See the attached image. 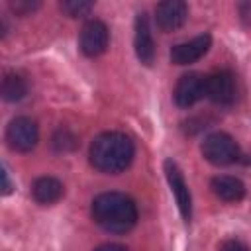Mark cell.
Returning <instances> with one entry per match:
<instances>
[{
	"label": "cell",
	"mask_w": 251,
	"mask_h": 251,
	"mask_svg": "<svg viewBox=\"0 0 251 251\" xmlns=\"http://www.w3.org/2000/svg\"><path fill=\"white\" fill-rule=\"evenodd\" d=\"M92 220L110 233H126L137 222L135 202L122 192H102L92 200Z\"/></svg>",
	"instance_id": "6da1fadb"
},
{
	"label": "cell",
	"mask_w": 251,
	"mask_h": 251,
	"mask_svg": "<svg viewBox=\"0 0 251 251\" xmlns=\"http://www.w3.org/2000/svg\"><path fill=\"white\" fill-rule=\"evenodd\" d=\"M90 165L108 175H116L129 167L133 159V143L126 133L104 131L94 137L88 149Z\"/></svg>",
	"instance_id": "7a4b0ae2"
},
{
	"label": "cell",
	"mask_w": 251,
	"mask_h": 251,
	"mask_svg": "<svg viewBox=\"0 0 251 251\" xmlns=\"http://www.w3.org/2000/svg\"><path fill=\"white\" fill-rule=\"evenodd\" d=\"M200 149H202L204 159L210 161L212 165H229V163L237 161V157H239V147H237L235 139L224 131L206 135Z\"/></svg>",
	"instance_id": "3957f363"
},
{
	"label": "cell",
	"mask_w": 251,
	"mask_h": 251,
	"mask_svg": "<svg viewBox=\"0 0 251 251\" xmlns=\"http://www.w3.org/2000/svg\"><path fill=\"white\" fill-rule=\"evenodd\" d=\"M206 96L220 106H231L237 100V78L231 71H216L206 76Z\"/></svg>",
	"instance_id": "277c9868"
},
{
	"label": "cell",
	"mask_w": 251,
	"mask_h": 251,
	"mask_svg": "<svg viewBox=\"0 0 251 251\" xmlns=\"http://www.w3.org/2000/svg\"><path fill=\"white\" fill-rule=\"evenodd\" d=\"M37 139H39L37 124L31 118H25V116L14 118L10 122V126H8V129H6V141H8V145L14 151H20V153L31 151L37 145Z\"/></svg>",
	"instance_id": "5b68a950"
},
{
	"label": "cell",
	"mask_w": 251,
	"mask_h": 251,
	"mask_svg": "<svg viewBox=\"0 0 251 251\" xmlns=\"http://www.w3.org/2000/svg\"><path fill=\"white\" fill-rule=\"evenodd\" d=\"M163 167H165V176H167V182L171 186V192L175 194L176 206L180 210V216L186 222H190V218H192V198H190L188 184L182 176V171L178 169V165L173 159H167Z\"/></svg>",
	"instance_id": "8992f818"
},
{
	"label": "cell",
	"mask_w": 251,
	"mask_h": 251,
	"mask_svg": "<svg viewBox=\"0 0 251 251\" xmlns=\"http://www.w3.org/2000/svg\"><path fill=\"white\" fill-rule=\"evenodd\" d=\"M110 41V31L104 22L100 20H90L82 25L80 31V51L86 57H98L106 51Z\"/></svg>",
	"instance_id": "52a82bcc"
},
{
	"label": "cell",
	"mask_w": 251,
	"mask_h": 251,
	"mask_svg": "<svg viewBox=\"0 0 251 251\" xmlns=\"http://www.w3.org/2000/svg\"><path fill=\"white\" fill-rule=\"evenodd\" d=\"M206 96V76L200 73L182 75L175 86V102L180 108H190L200 98Z\"/></svg>",
	"instance_id": "ba28073f"
},
{
	"label": "cell",
	"mask_w": 251,
	"mask_h": 251,
	"mask_svg": "<svg viewBox=\"0 0 251 251\" xmlns=\"http://www.w3.org/2000/svg\"><path fill=\"white\" fill-rule=\"evenodd\" d=\"M188 18V6L180 0H167L155 6V22L161 31L178 29Z\"/></svg>",
	"instance_id": "9c48e42d"
},
{
	"label": "cell",
	"mask_w": 251,
	"mask_h": 251,
	"mask_svg": "<svg viewBox=\"0 0 251 251\" xmlns=\"http://www.w3.org/2000/svg\"><path fill=\"white\" fill-rule=\"evenodd\" d=\"M210 45H212L210 33L196 35V37H192L190 41L173 45V49H171V61H173L175 65H190V63H194V61H198L200 57H204V55L208 53Z\"/></svg>",
	"instance_id": "30bf717a"
},
{
	"label": "cell",
	"mask_w": 251,
	"mask_h": 251,
	"mask_svg": "<svg viewBox=\"0 0 251 251\" xmlns=\"http://www.w3.org/2000/svg\"><path fill=\"white\" fill-rule=\"evenodd\" d=\"M133 45H135V55L143 65H151L155 59V41H153V33H151V25H149V18L145 12L137 14L135 18V37H133Z\"/></svg>",
	"instance_id": "8fae6325"
},
{
	"label": "cell",
	"mask_w": 251,
	"mask_h": 251,
	"mask_svg": "<svg viewBox=\"0 0 251 251\" xmlns=\"http://www.w3.org/2000/svg\"><path fill=\"white\" fill-rule=\"evenodd\" d=\"M210 186H212V192L224 202H239L245 196V184L235 176H227V175L216 176L212 178Z\"/></svg>",
	"instance_id": "7c38bea8"
},
{
	"label": "cell",
	"mask_w": 251,
	"mask_h": 251,
	"mask_svg": "<svg viewBox=\"0 0 251 251\" xmlns=\"http://www.w3.org/2000/svg\"><path fill=\"white\" fill-rule=\"evenodd\" d=\"M31 194H33V200L39 204H53L63 198L65 186L53 176H39L31 184Z\"/></svg>",
	"instance_id": "4fadbf2b"
},
{
	"label": "cell",
	"mask_w": 251,
	"mask_h": 251,
	"mask_svg": "<svg viewBox=\"0 0 251 251\" xmlns=\"http://www.w3.org/2000/svg\"><path fill=\"white\" fill-rule=\"evenodd\" d=\"M27 84L25 78L20 76L18 73H6L2 78V98L8 102H18L25 96Z\"/></svg>",
	"instance_id": "5bb4252c"
},
{
	"label": "cell",
	"mask_w": 251,
	"mask_h": 251,
	"mask_svg": "<svg viewBox=\"0 0 251 251\" xmlns=\"http://www.w3.org/2000/svg\"><path fill=\"white\" fill-rule=\"evenodd\" d=\"M92 8H94V4L86 2V0H65V2H61V10L71 18H82V16L90 14Z\"/></svg>",
	"instance_id": "9a60e30c"
},
{
	"label": "cell",
	"mask_w": 251,
	"mask_h": 251,
	"mask_svg": "<svg viewBox=\"0 0 251 251\" xmlns=\"http://www.w3.org/2000/svg\"><path fill=\"white\" fill-rule=\"evenodd\" d=\"M75 145H76V137L69 129H59L53 135V147L57 151H71L75 149Z\"/></svg>",
	"instance_id": "2e32d148"
},
{
	"label": "cell",
	"mask_w": 251,
	"mask_h": 251,
	"mask_svg": "<svg viewBox=\"0 0 251 251\" xmlns=\"http://www.w3.org/2000/svg\"><path fill=\"white\" fill-rule=\"evenodd\" d=\"M39 4L37 2H27V0H16V2H10V8L18 14V16H27L31 14Z\"/></svg>",
	"instance_id": "e0dca14e"
},
{
	"label": "cell",
	"mask_w": 251,
	"mask_h": 251,
	"mask_svg": "<svg viewBox=\"0 0 251 251\" xmlns=\"http://www.w3.org/2000/svg\"><path fill=\"white\" fill-rule=\"evenodd\" d=\"M220 251H249L245 243H241L239 239H227L220 245Z\"/></svg>",
	"instance_id": "ac0fdd59"
},
{
	"label": "cell",
	"mask_w": 251,
	"mask_h": 251,
	"mask_svg": "<svg viewBox=\"0 0 251 251\" xmlns=\"http://www.w3.org/2000/svg\"><path fill=\"white\" fill-rule=\"evenodd\" d=\"M94 251H127V249L124 245H118V243H106V245L96 247Z\"/></svg>",
	"instance_id": "d6986e66"
},
{
	"label": "cell",
	"mask_w": 251,
	"mask_h": 251,
	"mask_svg": "<svg viewBox=\"0 0 251 251\" xmlns=\"http://www.w3.org/2000/svg\"><path fill=\"white\" fill-rule=\"evenodd\" d=\"M2 178H4V194H8V192H10V180H8V173H6V169L2 171Z\"/></svg>",
	"instance_id": "ffe728a7"
}]
</instances>
